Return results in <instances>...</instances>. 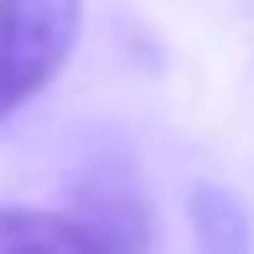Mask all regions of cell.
<instances>
[{"instance_id": "cell-1", "label": "cell", "mask_w": 254, "mask_h": 254, "mask_svg": "<svg viewBox=\"0 0 254 254\" xmlns=\"http://www.w3.org/2000/svg\"><path fill=\"white\" fill-rule=\"evenodd\" d=\"M83 0H0V125L73 57Z\"/></svg>"}, {"instance_id": "cell-2", "label": "cell", "mask_w": 254, "mask_h": 254, "mask_svg": "<svg viewBox=\"0 0 254 254\" xmlns=\"http://www.w3.org/2000/svg\"><path fill=\"white\" fill-rule=\"evenodd\" d=\"M0 254H114V249L73 213L0 207Z\"/></svg>"}, {"instance_id": "cell-3", "label": "cell", "mask_w": 254, "mask_h": 254, "mask_svg": "<svg viewBox=\"0 0 254 254\" xmlns=\"http://www.w3.org/2000/svg\"><path fill=\"white\" fill-rule=\"evenodd\" d=\"M192 234H197V254H254V228L244 202L218 182H197L192 187Z\"/></svg>"}]
</instances>
